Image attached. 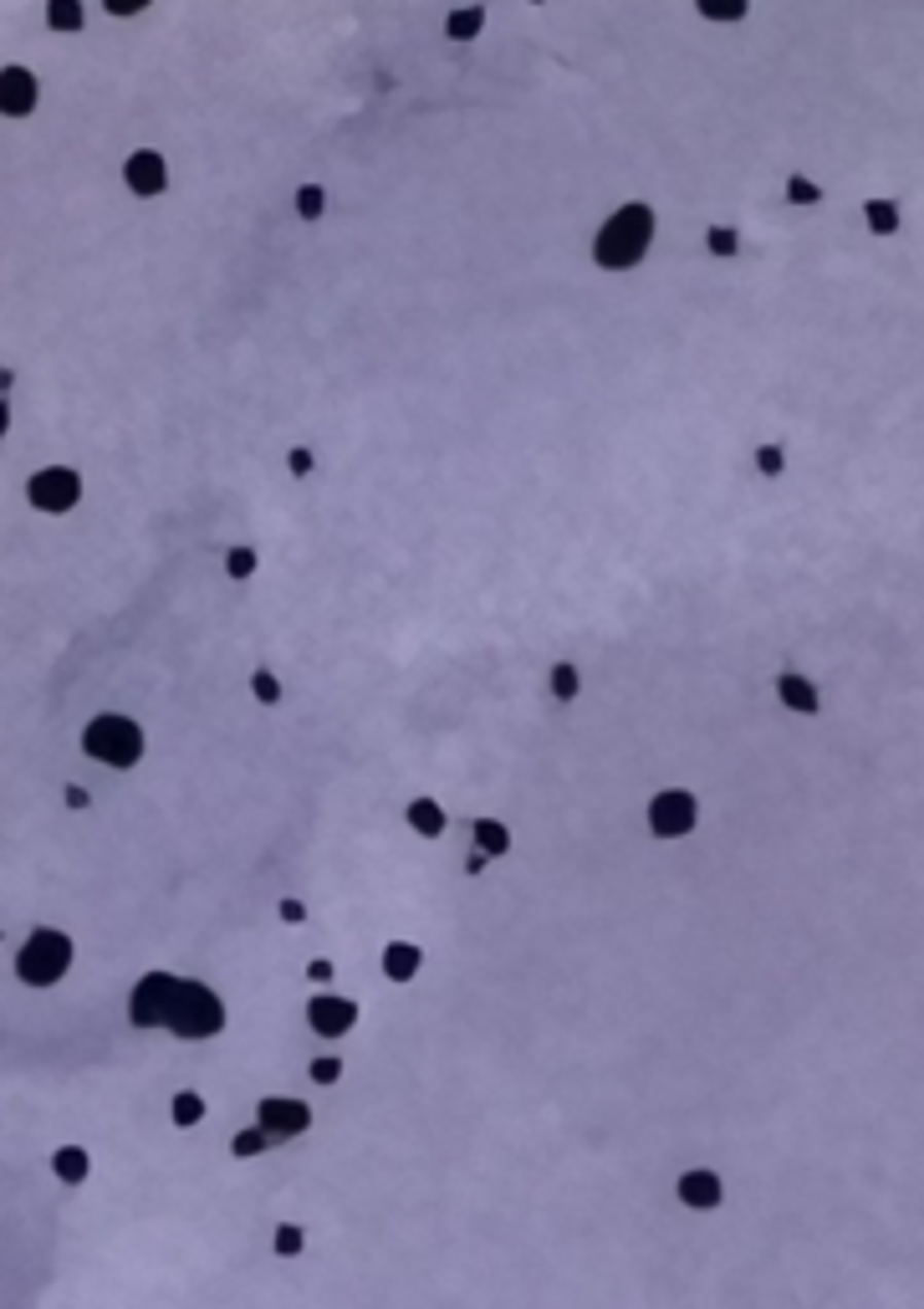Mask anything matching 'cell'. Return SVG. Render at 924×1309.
Listing matches in <instances>:
<instances>
[{
  "mask_svg": "<svg viewBox=\"0 0 924 1309\" xmlns=\"http://www.w3.org/2000/svg\"><path fill=\"white\" fill-rule=\"evenodd\" d=\"M36 98H41V88H36V77H31L26 67H5V72H0V108H5L10 118H26V113L36 108Z\"/></svg>",
  "mask_w": 924,
  "mask_h": 1309,
  "instance_id": "cell-11",
  "label": "cell"
},
{
  "mask_svg": "<svg viewBox=\"0 0 924 1309\" xmlns=\"http://www.w3.org/2000/svg\"><path fill=\"white\" fill-rule=\"evenodd\" d=\"M46 26L51 31H82L87 26V5L82 0H51L46 5Z\"/></svg>",
  "mask_w": 924,
  "mask_h": 1309,
  "instance_id": "cell-20",
  "label": "cell"
},
{
  "mask_svg": "<svg viewBox=\"0 0 924 1309\" xmlns=\"http://www.w3.org/2000/svg\"><path fill=\"white\" fill-rule=\"evenodd\" d=\"M531 5H541V0H531Z\"/></svg>",
  "mask_w": 924,
  "mask_h": 1309,
  "instance_id": "cell-39",
  "label": "cell"
},
{
  "mask_svg": "<svg viewBox=\"0 0 924 1309\" xmlns=\"http://www.w3.org/2000/svg\"><path fill=\"white\" fill-rule=\"evenodd\" d=\"M486 860H491V855H481V850H470V860H465V870H470V874H481V870H486Z\"/></svg>",
  "mask_w": 924,
  "mask_h": 1309,
  "instance_id": "cell-38",
  "label": "cell"
},
{
  "mask_svg": "<svg viewBox=\"0 0 924 1309\" xmlns=\"http://www.w3.org/2000/svg\"><path fill=\"white\" fill-rule=\"evenodd\" d=\"M307 1023H312V1033H322V1038H343V1033H353V1023H358V1003H353V998L317 993V998L307 1003Z\"/></svg>",
  "mask_w": 924,
  "mask_h": 1309,
  "instance_id": "cell-9",
  "label": "cell"
},
{
  "mask_svg": "<svg viewBox=\"0 0 924 1309\" xmlns=\"http://www.w3.org/2000/svg\"><path fill=\"white\" fill-rule=\"evenodd\" d=\"M654 205H644V200H629V205H618L608 220H603V231L593 236V262L603 267V272H634L644 256H649V246H654Z\"/></svg>",
  "mask_w": 924,
  "mask_h": 1309,
  "instance_id": "cell-1",
  "label": "cell"
},
{
  "mask_svg": "<svg viewBox=\"0 0 924 1309\" xmlns=\"http://www.w3.org/2000/svg\"><path fill=\"white\" fill-rule=\"evenodd\" d=\"M322 210H327L322 184H301V190H296V215H301V220H322Z\"/></svg>",
  "mask_w": 924,
  "mask_h": 1309,
  "instance_id": "cell-26",
  "label": "cell"
},
{
  "mask_svg": "<svg viewBox=\"0 0 924 1309\" xmlns=\"http://www.w3.org/2000/svg\"><path fill=\"white\" fill-rule=\"evenodd\" d=\"M82 752L103 767H133L143 757V727L133 717H118V712H103L93 717L87 731H82Z\"/></svg>",
  "mask_w": 924,
  "mask_h": 1309,
  "instance_id": "cell-3",
  "label": "cell"
},
{
  "mask_svg": "<svg viewBox=\"0 0 924 1309\" xmlns=\"http://www.w3.org/2000/svg\"><path fill=\"white\" fill-rule=\"evenodd\" d=\"M256 563H261V558H256V548H230L225 574H230V579H251V574H256Z\"/></svg>",
  "mask_w": 924,
  "mask_h": 1309,
  "instance_id": "cell-29",
  "label": "cell"
},
{
  "mask_svg": "<svg viewBox=\"0 0 924 1309\" xmlns=\"http://www.w3.org/2000/svg\"><path fill=\"white\" fill-rule=\"evenodd\" d=\"M67 967H72V936H67V931H51V926L31 931V941L15 952V977L31 983V988L62 983Z\"/></svg>",
  "mask_w": 924,
  "mask_h": 1309,
  "instance_id": "cell-4",
  "label": "cell"
},
{
  "mask_svg": "<svg viewBox=\"0 0 924 1309\" xmlns=\"http://www.w3.org/2000/svg\"><path fill=\"white\" fill-rule=\"evenodd\" d=\"M62 803H67V808H87V803H93V793H87V788H77V783H67V788H62Z\"/></svg>",
  "mask_w": 924,
  "mask_h": 1309,
  "instance_id": "cell-35",
  "label": "cell"
},
{
  "mask_svg": "<svg viewBox=\"0 0 924 1309\" xmlns=\"http://www.w3.org/2000/svg\"><path fill=\"white\" fill-rule=\"evenodd\" d=\"M312 1079H317V1084H337V1079H343V1059H332V1054L312 1059Z\"/></svg>",
  "mask_w": 924,
  "mask_h": 1309,
  "instance_id": "cell-32",
  "label": "cell"
},
{
  "mask_svg": "<svg viewBox=\"0 0 924 1309\" xmlns=\"http://www.w3.org/2000/svg\"><path fill=\"white\" fill-rule=\"evenodd\" d=\"M307 977H312V983H332V977H337V967H332L327 957H317V962H307Z\"/></svg>",
  "mask_w": 924,
  "mask_h": 1309,
  "instance_id": "cell-36",
  "label": "cell"
},
{
  "mask_svg": "<svg viewBox=\"0 0 924 1309\" xmlns=\"http://www.w3.org/2000/svg\"><path fill=\"white\" fill-rule=\"evenodd\" d=\"M403 819H408V829L424 834V839H439V834H445V808H439L434 798H408Z\"/></svg>",
  "mask_w": 924,
  "mask_h": 1309,
  "instance_id": "cell-15",
  "label": "cell"
},
{
  "mask_svg": "<svg viewBox=\"0 0 924 1309\" xmlns=\"http://www.w3.org/2000/svg\"><path fill=\"white\" fill-rule=\"evenodd\" d=\"M251 696H256L261 707H276V701H281V681H276L271 670H256V676H251Z\"/></svg>",
  "mask_w": 924,
  "mask_h": 1309,
  "instance_id": "cell-30",
  "label": "cell"
},
{
  "mask_svg": "<svg viewBox=\"0 0 924 1309\" xmlns=\"http://www.w3.org/2000/svg\"><path fill=\"white\" fill-rule=\"evenodd\" d=\"M286 466H291V476H312V450H307V445H296V450L286 455Z\"/></svg>",
  "mask_w": 924,
  "mask_h": 1309,
  "instance_id": "cell-34",
  "label": "cell"
},
{
  "mask_svg": "<svg viewBox=\"0 0 924 1309\" xmlns=\"http://www.w3.org/2000/svg\"><path fill=\"white\" fill-rule=\"evenodd\" d=\"M695 10H700L705 21H720V26H731V21H746L751 0H695Z\"/></svg>",
  "mask_w": 924,
  "mask_h": 1309,
  "instance_id": "cell-23",
  "label": "cell"
},
{
  "mask_svg": "<svg viewBox=\"0 0 924 1309\" xmlns=\"http://www.w3.org/2000/svg\"><path fill=\"white\" fill-rule=\"evenodd\" d=\"M756 471H761V476H782V471H787L782 445H761V450H756Z\"/></svg>",
  "mask_w": 924,
  "mask_h": 1309,
  "instance_id": "cell-31",
  "label": "cell"
},
{
  "mask_svg": "<svg viewBox=\"0 0 924 1309\" xmlns=\"http://www.w3.org/2000/svg\"><path fill=\"white\" fill-rule=\"evenodd\" d=\"M225 1028V1003L194 983V977H179V993H174V1008H169V1033L184 1038V1043H205Z\"/></svg>",
  "mask_w": 924,
  "mask_h": 1309,
  "instance_id": "cell-2",
  "label": "cell"
},
{
  "mask_svg": "<svg viewBox=\"0 0 924 1309\" xmlns=\"http://www.w3.org/2000/svg\"><path fill=\"white\" fill-rule=\"evenodd\" d=\"M787 200H792V205H817V200H822V184L807 179V174H792V179H787Z\"/></svg>",
  "mask_w": 924,
  "mask_h": 1309,
  "instance_id": "cell-28",
  "label": "cell"
},
{
  "mask_svg": "<svg viewBox=\"0 0 924 1309\" xmlns=\"http://www.w3.org/2000/svg\"><path fill=\"white\" fill-rule=\"evenodd\" d=\"M276 916H281L286 926H301V921H307V900H291V895H286V900L276 905Z\"/></svg>",
  "mask_w": 924,
  "mask_h": 1309,
  "instance_id": "cell-33",
  "label": "cell"
},
{
  "mask_svg": "<svg viewBox=\"0 0 924 1309\" xmlns=\"http://www.w3.org/2000/svg\"><path fill=\"white\" fill-rule=\"evenodd\" d=\"M26 496H31V507L62 517V512H72V507L82 502V481H77L72 466H46V471H36V476L26 481Z\"/></svg>",
  "mask_w": 924,
  "mask_h": 1309,
  "instance_id": "cell-7",
  "label": "cell"
},
{
  "mask_svg": "<svg viewBox=\"0 0 924 1309\" xmlns=\"http://www.w3.org/2000/svg\"><path fill=\"white\" fill-rule=\"evenodd\" d=\"M705 251L725 262V256H736V251H741V236H736L731 226H710V236H705Z\"/></svg>",
  "mask_w": 924,
  "mask_h": 1309,
  "instance_id": "cell-27",
  "label": "cell"
},
{
  "mask_svg": "<svg viewBox=\"0 0 924 1309\" xmlns=\"http://www.w3.org/2000/svg\"><path fill=\"white\" fill-rule=\"evenodd\" d=\"M271 1248H276V1259H296L301 1248H307V1228L301 1222H281L276 1233H271Z\"/></svg>",
  "mask_w": 924,
  "mask_h": 1309,
  "instance_id": "cell-24",
  "label": "cell"
},
{
  "mask_svg": "<svg viewBox=\"0 0 924 1309\" xmlns=\"http://www.w3.org/2000/svg\"><path fill=\"white\" fill-rule=\"evenodd\" d=\"M674 1186H679V1202L695 1207V1212H715L725 1202V1181L715 1171H684Z\"/></svg>",
  "mask_w": 924,
  "mask_h": 1309,
  "instance_id": "cell-12",
  "label": "cell"
},
{
  "mask_svg": "<svg viewBox=\"0 0 924 1309\" xmlns=\"http://www.w3.org/2000/svg\"><path fill=\"white\" fill-rule=\"evenodd\" d=\"M256 1126H261L276 1146H286V1141H296V1136L312 1131V1110H307L301 1100H291V1095H265L261 1105H256Z\"/></svg>",
  "mask_w": 924,
  "mask_h": 1309,
  "instance_id": "cell-8",
  "label": "cell"
},
{
  "mask_svg": "<svg viewBox=\"0 0 924 1309\" xmlns=\"http://www.w3.org/2000/svg\"><path fill=\"white\" fill-rule=\"evenodd\" d=\"M174 993H179V977H174V972H143L129 993V1023L133 1028H169Z\"/></svg>",
  "mask_w": 924,
  "mask_h": 1309,
  "instance_id": "cell-5",
  "label": "cell"
},
{
  "mask_svg": "<svg viewBox=\"0 0 924 1309\" xmlns=\"http://www.w3.org/2000/svg\"><path fill=\"white\" fill-rule=\"evenodd\" d=\"M777 696H782V707L796 712V717H817V707H822L817 686H812L807 676H796V670H782V676H777Z\"/></svg>",
  "mask_w": 924,
  "mask_h": 1309,
  "instance_id": "cell-13",
  "label": "cell"
},
{
  "mask_svg": "<svg viewBox=\"0 0 924 1309\" xmlns=\"http://www.w3.org/2000/svg\"><path fill=\"white\" fill-rule=\"evenodd\" d=\"M577 691H582L577 665H572V660H557V665H552V696H557V701H572Z\"/></svg>",
  "mask_w": 924,
  "mask_h": 1309,
  "instance_id": "cell-25",
  "label": "cell"
},
{
  "mask_svg": "<svg viewBox=\"0 0 924 1309\" xmlns=\"http://www.w3.org/2000/svg\"><path fill=\"white\" fill-rule=\"evenodd\" d=\"M700 824V803L689 788H664L649 798V829L654 839H684L689 829Z\"/></svg>",
  "mask_w": 924,
  "mask_h": 1309,
  "instance_id": "cell-6",
  "label": "cell"
},
{
  "mask_svg": "<svg viewBox=\"0 0 924 1309\" xmlns=\"http://www.w3.org/2000/svg\"><path fill=\"white\" fill-rule=\"evenodd\" d=\"M271 1146H276V1141L265 1136L261 1126H246V1131H236V1136H230V1157H236V1162H251V1157H261V1151H271Z\"/></svg>",
  "mask_w": 924,
  "mask_h": 1309,
  "instance_id": "cell-21",
  "label": "cell"
},
{
  "mask_svg": "<svg viewBox=\"0 0 924 1309\" xmlns=\"http://www.w3.org/2000/svg\"><path fill=\"white\" fill-rule=\"evenodd\" d=\"M169 1121H174L179 1131L200 1126V1121H205V1095H200V1090H179V1095L169 1100Z\"/></svg>",
  "mask_w": 924,
  "mask_h": 1309,
  "instance_id": "cell-19",
  "label": "cell"
},
{
  "mask_svg": "<svg viewBox=\"0 0 924 1309\" xmlns=\"http://www.w3.org/2000/svg\"><path fill=\"white\" fill-rule=\"evenodd\" d=\"M51 1171H57V1181L77 1186V1181H87V1171H93V1157H87L82 1146H62V1151L51 1157Z\"/></svg>",
  "mask_w": 924,
  "mask_h": 1309,
  "instance_id": "cell-18",
  "label": "cell"
},
{
  "mask_svg": "<svg viewBox=\"0 0 924 1309\" xmlns=\"http://www.w3.org/2000/svg\"><path fill=\"white\" fill-rule=\"evenodd\" d=\"M123 184H129L133 195H143V200L164 195V190H169V164H164V153H153V148L129 153V164H123Z\"/></svg>",
  "mask_w": 924,
  "mask_h": 1309,
  "instance_id": "cell-10",
  "label": "cell"
},
{
  "mask_svg": "<svg viewBox=\"0 0 924 1309\" xmlns=\"http://www.w3.org/2000/svg\"><path fill=\"white\" fill-rule=\"evenodd\" d=\"M424 967V952L414 941H389L384 946V977L389 983H414V972Z\"/></svg>",
  "mask_w": 924,
  "mask_h": 1309,
  "instance_id": "cell-14",
  "label": "cell"
},
{
  "mask_svg": "<svg viewBox=\"0 0 924 1309\" xmlns=\"http://www.w3.org/2000/svg\"><path fill=\"white\" fill-rule=\"evenodd\" d=\"M481 31H486V5H460V10L445 15V36L450 41H475Z\"/></svg>",
  "mask_w": 924,
  "mask_h": 1309,
  "instance_id": "cell-17",
  "label": "cell"
},
{
  "mask_svg": "<svg viewBox=\"0 0 924 1309\" xmlns=\"http://www.w3.org/2000/svg\"><path fill=\"white\" fill-rule=\"evenodd\" d=\"M863 220H868L874 236H894V231H899V205H894V200H868V205H863Z\"/></svg>",
  "mask_w": 924,
  "mask_h": 1309,
  "instance_id": "cell-22",
  "label": "cell"
},
{
  "mask_svg": "<svg viewBox=\"0 0 924 1309\" xmlns=\"http://www.w3.org/2000/svg\"><path fill=\"white\" fill-rule=\"evenodd\" d=\"M103 5H108L113 15H138V10H143L148 0H103Z\"/></svg>",
  "mask_w": 924,
  "mask_h": 1309,
  "instance_id": "cell-37",
  "label": "cell"
},
{
  "mask_svg": "<svg viewBox=\"0 0 924 1309\" xmlns=\"http://www.w3.org/2000/svg\"><path fill=\"white\" fill-rule=\"evenodd\" d=\"M470 839H475V850L491 855V860H501V855L511 850V829H506L501 819H475V824H470Z\"/></svg>",
  "mask_w": 924,
  "mask_h": 1309,
  "instance_id": "cell-16",
  "label": "cell"
}]
</instances>
